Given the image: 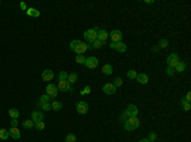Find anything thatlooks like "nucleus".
Masks as SVG:
<instances>
[{
    "label": "nucleus",
    "mask_w": 191,
    "mask_h": 142,
    "mask_svg": "<svg viewBox=\"0 0 191 142\" xmlns=\"http://www.w3.org/2000/svg\"><path fill=\"white\" fill-rule=\"evenodd\" d=\"M70 50L74 51L76 55H83L84 52L88 51V46L87 43L78 41V39H74V41L70 42Z\"/></svg>",
    "instance_id": "obj_1"
},
{
    "label": "nucleus",
    "mask_w": 191,
    "mask_h": 142,
    "mask_svg": "<svg viewBox=\"0 0 191 142\" xmlns=\"http://www.w3.org/2000/svg\"><path fill=\"white\" fill-rule=\"evenodd\" d=\"M140 126V119L138 117H130L125 123H124V127L126 131H134Z\"/></svg>",
    "instance_id": "obj_2"
},
{
    "label": "nucleus",
    "mask_w": 191,
    "mask_h": 142,
    "mask_svg": "<svg viewBox=\"0 0 191 142\" xmlns=\"http://www.w3.org/2000/svg\"><path fill=\"white\" fill-rule=\"evenodd\" d=\"M97 32H98V28H92V29H88L84 32V39L88 41L89 43H92L93 41L97 39Z\"/></svg>",
    "instance_id": "obj_3"
},
{
    "label": "nucleus",
    "mask_w": 191,
    "mask_h": 142,
    "mask_svg": "<svg viewBox=\"0 0 191 142\" xmlns=\"http://www.w3.org/2000/svg\"><path fill=\"white\" fill-rule=\"evenodd\" d=\"M108 37L111 38L112 43H117V42H121L122 41V32L120 29H113L112 32L108 34Z\"/></svg>",
    "instance_id": "obj_4"
},
{
    "label": "nucleus",
    "mask_w": 191,
    "mask_h": 142,
    "mask_svg": "<svg viewBox=\"0 0 191 142\" xmlns=\"http://www.w3.org/2000/svg\"><path fill=\"white\" fill-rule=\"evenodd\" d=\"M180 61H181V60H180V57H178L177 53H171V55H169V56L167 57V65H168L169 67H173V69L176 67V65L180 62Z\"/></svg>",
    "instance_id": "obj_5"
},
{
    "label": "nucleus",
    "mask_w": 191,
    "mask_h": 142,
    "mask_svg": "<svg viewBox=\"0 0 191 142\" xmlns=\"http://www.w3.org/2000/svg\"><path fill=\"white\" fill-rule=\"evenodd\" d=\"M46 94H47L50 98L57 97V94H59L57 86H56V85H54V84H48L47 86H46Z\"/></svg>",
    "instance_id": "obj_6"
},
{
    "label": "nucleus",
    "mask_w": 191,
    "mask_h": 142,
    "mask_svg": "<svg viewBox=\"0 0 191 142\" xmlns=\"http://www.w3.org/2000/svg\"><path fill=\"white\" fill-rule=\"evenodd\" d=\"M85 67H88V69H96V67L98 66V58L97 57H88L85 58Z\"/></svg>",
    "instance_id": "obj_7"
},
{
    "label": "nucleus",
    "mask_w": 191,
    "mask_h": 142,
    "mask_svg": "<svg viewBox=\"0 0 191 142\" xmlns=\"http://www.w3.org/2000/svg\"><path fill=\"white\" fill-rule=\"evenodd\" d=\"M110 47L112 48V50L117 51V52H121V53L126 51V45L122 41L121 42H117V43H112V42H111L110 43Z\"/></svg>",
    "instance_id": "obj_8"
},
{
    "label": "nucleus",
    "mask_w": 191,
    "mask_h": 142,
    "mask_svg": "<svg viewBox=\"0 0 191 142\" xmlns=\"http://www.w3.org/2000/svg\"><path fill=\"white\" fill-rule=\"evenodd\" d=\"M57 90H60V91H73V88L66 80H63V81H59V84H57Z\"/></svg>",
    "instance_id": "obj_9"
},
{
    "label": "nucleus",
    "mask_w": 191,
    "mask_h": 142,
    "mask_svg": "<svg viewBox=\"0 0 191 142\" xmlns=\"http://www.w3.org/2000/svg\"><path fill=\"white\" fill-rule=\"evenodd\" d=\"M76 112L79 114H87L88 112V104L85 103V101H79V103H76Z\"/></svg>",
    "instance_id": "obj_10"
},
{
    "label": "nucleus",
    "mask_w": 191,
    "mask_h": 142,
    "mask_svg": "<svg viewBox=\"0 0 191 142\" xmlns=\"http://www.w3.org/2000/svg\"><path fill=\"white\" fill-rule=\"evenodd\" d=\"M103 93H104V94H107V95L115 94V93H116L115 85H113L112 82H107V84H104L103 85Z\"/></svg>",
    "instance_id": "obj_11"
},
{
    "label": "nucleus",
    "mask_w": 191,
    "mask_h": 142,
    "mask_svg": "<svg viewBox=\"0 0 191 142\" xmlns=\"http://www.w3.org/2000/svg\"><path fill=\"white\" fill-rule=\"evenodd\" d=\"M54 71L50 70V69H46L44 72H42V80L44 81H51L52 79H54Z\"/></svg>",
    "instance_id": "obj_12"
},
{
    "label": "nucleus",
    "mask_w": 191,
    "mask_h": 142,
    "mask_svg": "<svg viewBox=\"0 0 191 142\" xmlns=\"http://www.w3.org/2000/svg\"><path fill=\"white\" fill-rule=\"evenodd\" d=\"M126 112L129 113V116H130V117H138L139 110H138L136 105H134V104H129L128 108H126Z\"/></svg>",
    "instance_id": "obj_13"
},
{
    "label": "nucleus",
    "mask_w": 191,
    "mask_h": 142,
    "mask_svg": "<svg viewBox=\"0 0 191 142\" xmlns=\"http://www.w3.org/2000/svg\"><path fill=\"white\" fill-rule=\"evenodd\" d=\"M44 113L42 112H32V114H31V119H32L33 122H41L44 121Z\"/></svg>",
    "instance_id": "obj_14"
},
{
    "label": "nucleus",
    "mask_w": 191,
    "mask_h": 142,
    "mask_svg": "<svg viewBox=\"0 0 191 142\" xmlns=\"http://www.w3.org/2000/svg\"><path fill=\"white\" fill-rule=\"evenodd\" d=\"M107 38H108V32H107L106 29H98L97 39H100V41H102V42H106Z\"/></svg>",
    "instance_id": "obj_15"
},
{
    "label": "nucleus",
    "mask_w": 191,
    "mask_h": 142,
    "mask_svg": "<svg viewBox=\"0 0 191 142\" xmlns=\"http://www.w3.org/2000/svg\"><path fill=\"white\" fill-rule=\"evenodd\" d=\"M9 136L12 138H14V140H18L20 137V131L18 129V127H10V129H9Z\"/></svg>",
    "instance_id": "obj_16"
},
{
    "label": "nucleus",
    "mask_w": 191,
    "mask_h": 142,
    "mask_svg": "<svg viewBox=\"0 0 191 142\" xmlns=\"http://www.w3.org/2000/svg\"><path fill=\"white\" fill-rule=\"evenodd\" d=\"M136 80H138V82H139V84L145 85V84H148V81H149V78H148L147 74H138Z\"/></svg>",
    "instance_id": "obj_17"
},
{
    "label": "nucleus",
    "mask_w": 191,
    "mask_h": 142,
    "mask_svg": "<svg viewBox=\"0 0 191 142\" xmlns=\"http://www.w3.org/2000/svg\"><path fill=\"white\" fill-rule=\"evenodd\" d=\"M112 72H113V67H112V65L106 64V65H104V66L102 67V74H103V75H111Z\"/></svg>",
    "instance_id": "obj_18"
},
{
    "label": "nucleus",
    "mask_w": 191,
    "mask_h": 142,
    "mask_svg": "<svg viewBox=\"0 0 191 142\" xmlns=\"http://www.w3.org/2000/svg\"><path fill=\"white\" fill-rule=\"evenodd\" d=\"M51 109L55 110V112H59V110L63 109V103L61 101H52L51 103Z\"/></svg>",
    "instance_id": "obj_19"
},
{
    "label": "nucleus",
    "mask_w": 191,
    "mask_h": 142,
    "mask_svg": "<svg viewBox=\"0 0 191 142\" xmlns=\"http://www.w3.org/2000/svg\"><path fill=\"white\" fill-rule=\"evenodd\" d=\"M66 81L69 82L70 85L74 84V82H76V81H78V74H76V72L69 74V76H68V80H66Z\"/></svg>",
    "instance_id": "obj_20"
},
{
    "label": "nucleus",
    "mask_w": 191,
    "mask_h": 142,
    "mask_svg": "<svg viewBox=\"0 0 191 142\" xmlns=\"http://www.w3.org/2000/svg\"><path fill=\"white\" fill-rule=\"evenodd\" d=\"M22 126H23V128H26V129H31L32 127H35V122H33L32 119H26V121L22 122Z\"/></svg>",
    "instance_id": "obj_21"
},
{
    "label": "nucleus",
    "mask_w": 191,
    "mask_h": 142,
    "mask_svg": "<svg viewBox=\"0 0 191 142\" xmlns=\"http://www.w3.org/2000/svg\"><path fill=\"white\" fill-rule=\"evenodd\" d=\"M26 13H27V15H29V17H36V18L40 17V11L35 8H28Z\"/></svg>",
    "instance_id": "obj_22"
},
{
    "label": "nucleus",
    "mask_w": 191,
    "mask_h": 142,
    "mask_svg": "<svg viewBox=\"0 0 191 142\" xmlns=\"http://www.w3.org/2000/svg\"><path fill=\"white\" fill-rule=\"evenodd\" d=\"M185 69H186V64H185L183 61H180V62L176 65V67H175V71H177V72H183Z\"/></svg>",
    "instance_id": "obj_23"
},
{
    "label": "nucleus",
    "mask_w": 191,
    "mask_h": 142,
    "mask_svg": "<svg viewBox=\"0 0 191 142\" xmlns=\"http://www.w3.org/2000/svg\"><path fill=\"white\" fill-rule=\"evenodd\" d=\"M107 42H102V41H100V39H96V41H93L92 43H89V45L92 46L93 48H101L103 45H106Z\"/></svg>",
    "instance_id": "obj_24"
},
{
    "label": "nucleus",
    "mask_w": 191,
    "mask_h": 142,
    "mask_svg": "<svg viewBox=\"0 0 191 142\" xmlns=\"http://www.w3.org/2000/svg\"><path fill=\"white\" fill-rule=\"evenodd\" d=\"M9 116H10L12 119H17L18 117H19V112H18V109H15V108H12V109H9Z\"/></svg>",
    "instance_id": "obj_25"
},
{
    "label": "nucleus",
    "mask_w": 191,
    "mask_h": 142,
    "mask_svg": "<svg viewBox=\"0 0 191 142\" xmlns=\"http://www.w3.org/2000/svg\"><path fill=\"white\" fill-rule=\"evenodd\" d=\"M181 105H182V109L186 110V112H189L190 108H191L190 101H187L186 99H185V98H182V99H181Z\"/></svg>",
    "instance_id": "obj_26"
},
{
    "label": "nucleus",
    "mask_w": 191,
    "mask_h": 142,
    "mask_svg": "<svg viewBox=\"0 0 191 142\" xmlns=\"http://www.w3.org/2000/svg\"><path fill=\"white\" fill-rule=\"evenodd\" d=\"M8 137H9V131H7V129H4V128H1L0 129V140H8Z\"/></svg>",
    "instance_id": "obj_27"
},
{
    "label": "nucleus",
    "mask_w": 191,
    "mask_h": 142,
    "mask_svg": "<svg viewBox=\"0 0 191 142\" xmlns=\"http://www.w3.org/2000/svg\"><path fill=\"white\" fill-rule=\"evenodd\" d=\"M45 103H50V97H48L47 94L41 95V98H40V103H38V105H42V104H45Z\"/></svg>",
    "instance_id": "obj_28"
},
{
    "label": "nucleus",
    "mask_w": 191,
    "mask_h": 142,
    "mask_svg": "<svg viewBox=\"0 0 191 142\" xmlns=\"http://www.w3.org/2000/svg\"><path fill=\"white\" fill-rule=\"evenodd\" d=\"M68 76H69V74H68L66 71H60V72H59V81L68 80Z\"/></svg>",
    "instance_id": "obj_29"
},
{
    "label": "nucleus",
    "mask_w": 191,
    "mask_h": 142,
    "mask_svg": "<svg viewBox=\"0 0 191 142\" xmlns=\"http://www.w3.org/2000/svg\"><path fill=\"white\" fill-rule=\"evenodd\" d=\"M136 76H138V72L135 70H130V71H128V78L130 79V80H134V79H136Z\"/></svg>",
    "instance_id": "obj_30"
},
{
    "label": "nucleus",
    "mask_w": 191,
    "mask_h": 142,
    "mask_svg": "<svg viewBox=\"0 0 191 142\" xmlns=\"http://www.w3.org/2000/svg\"><path fill=\"white\" fill-rule=\"evenodd\" d=\"M129 118H130V116H129V113L126 112V110H125V112H122V114H121V116H120V121H121V123H122V122L125 123V122L128 121Z\"/></svg>",
    "instance_id": "obj_31"
},
{
    "label": "nucleus",
    "mask_w": 191,
    "mask_h": 142,
    "mask_svg": "<svg viewBox=\"0 0 191 142\" xmlns=\"http://www.w3.org/2000/svg\"><path fill=\"white\" fill-rule=\"evenodd\" d=\"M75 141H76V136L73 133H69L65 137V142H75Z\"/></svg>",
    "instance_id": "obj_32"
},
{
    "label": "nucleus",
    "mask_w": 191,
    "mask_h": 142,
    "mask_svg": "<svg viewBox=\"0 0 191 142\" xmlns=\"http://www.w3.org/2000/svg\"><path fill=\"white\" fill-rule=\"evenodd\" d=\"M75 61H76L78 64L84 65V62H85V57L83 56V55H76V56H75Z\"/></svg>",
    "instance_id": "obj_33"
},
{
    "label": "nucleus",
    "mask_w": 191,
    "mask_h": 142,
    "mask_svg": "<svg viewBox=\"0 0 191 142\" xmlns=\"http://www.w3.org/2000/svg\"><path fill=\"white\" fill-rule=\"evenodd\" d=\"M35 127H36V129H38V131H42V129H45V123L42 121L41 122H36Z\"/></svg>",
    "instance_id": "obj_34"
},
{
    "label": "nucleus",
    "mask_w": 191,
    "mask_h": 142,
    "mask_svg": "<svg viewBox=\"0 0 191 142\" xmlns=\"http://www.w3.org/2000/svg\"><path fill=\"white\" fill-rule=\"evenodd\" d=\"M167 46H168V41H167V39H161V41H159V45H158L159 50H161V48H166Z\"/></svg>",
    "instance_id": "obj_35"
},
{
    "label": "nucleus",
    "mask_w": 191,
    "mask_h": 142,
    "mask_svg": "<svg viewBox=\"0 0 191 142\" xmlns=\"http://www.w3.org/2000/svg\"><path fill=\"white\" fill-rule=\"evenodd\" d=\"M40 107H41V109L45 110V112H47V110H51V101H50V103L42 104V105H40Z\"/></svg>",
    "instance_id": "obj_36"
},
{
    "label": "nucleus",
    "mask_w": 191,
    "mask_h": 142,
    "mask_svg": "<svg viewBox=\"0 0 191 142\" xmlns=\"http://www.w3.org/2000/svg\"><path fill=\"white\" fill-rule=\"evenodd\" d=\"M112 84L115 85V88H117V86H121V85H122V79H121V78H116L115 80H113Z\"/></svg>",
    "instance_id": "obj_37"
},
{
    "label": "nucleus",
    "mask_w": 191,
    "mask_h": 142,
    "mask_svg": "<svg viewBox=\"0 0 191 142\" xmlns=\"http://www.w3.org/2000/svg\"><path fill=\"white\" fill-rule=\"evenodd\" d=\"M149 142H154L157 140V135L154 133V132H152V133H149V136H148V138H147Z\"/></svg>",
    "instance_id": "obj_38"
},
{
    "label": "nucleus",
    "mask_w": 191,
    "mask_h": 142,
    "mask_svg": "<svg viewBox=\"0 0 191 142\" xmlns=\"http://www.w3.org/2000/svg\"><path fill=\"white\" fill-rule=\"evenodd\" d=\"M89 93H91V86L87 85V86L84 88V90L80 91V94H82V95H87V94H89Z\"/></svg>",
    "instance_id": "obj_39"
},
{
    "label": "nucleus",
    "mask_w": 191,
    "mask_h": 142,
    "mask_svg": "<svg viewBox=\"0 0 191 142\" xmlns=\"http://www.w3.org/2000/svg\"><path fill=\"white\" fill-rule=\"evenodd\" d=\"M173 72H175V69H173V67H167V75H169V76H171V75H173Z\"/></svg>",
    "instance_id": "obj_40"
},
{
    "label": "nucleus",
    "mask_w": 191,
    "mask_h": 142,
    "mask_svg": "<svg viewBox=\"0 0 191 142\" xmlns=\"http://www.w3.org/2000/svg\"><path fill=\"white\" fill-rule=\"evenodd\" d=\"M10 127H18V121H17V119H12V121H10Z\"/></svg>",
    "instance_id": "obj_41"
},
{
    "label": "nucleus",
    "mask_w": 191,
    "mask_h": 142,
    "mask_svg": "<svg viewBox=\"0 0 191 142\" xmlns=\"http://www.w3.org/2000/svg\"><path fill=\"white\" fill-rule=\"evenodd\" d=\"M19 8L22 9V10H26V11H27V9H28V8H27V5H26V3H20V4H19Z\"/></svg>",
    "instance_id": "obj_42"
},
{
    "label": "nucleus",
    "mask_w": 191,
    "mask_h": 142,
    "mask_svg": "<svg viewBox=\"0 0 191 142\" xmlns=\"http://www.w3.org/2000/svg\"><path fill=\"white\" fill-rule=\"evenodd\" d=\"M185 99H186L187 101H191V94H190V93H187V94H186V97H185Z\"/></svg>",
    "instance_id": "obj_43"
},
{
    "label": "nucleus",
    "mask_w": 191,
    "mask_h": 142,
    "mask_svg": "<svg viewBox=\"0 0 191 142\" xmlns=\"http://www.w3.org/2000/svg\"><path fill=\"white\" fill-rule=\"evenodd\" d=\"M158 50H159V47H158V46H156V47H153V52H158Z\"/></svg>",
    "instance_id": "obj_44"
},
{
    "label": "nucleus",
    "mask_w": 191,
    "mask_h": 142,
    "mask_svg": "<svg viewBox=\"0 0 191 142\" xmlns=\"http://www.w3.org/2000/svg\"><path fill=\"white\" fill-rule=\"evenodd\" d=\"M144 3H147V4H153V3H154V1H152V0H145V1H144Z\"/></svg>",
    "instance_id": "obj_45"
},
{
    "label": "nucleus",
    "mask_w": 191,
    "mask_h": 142,
    "mask_svg": "<svg viewBox=\"0 0 191 142\" xmlns=\"http://www.w3.org/2000/svg\"><path fill=\"white\" fill-rule=\"evenodd\" d=\"M139 142H149V141H148V140H147V138H143V140H140Z\"/></svg>",
    "instance_id": "obj_46"
}]
</instances>
